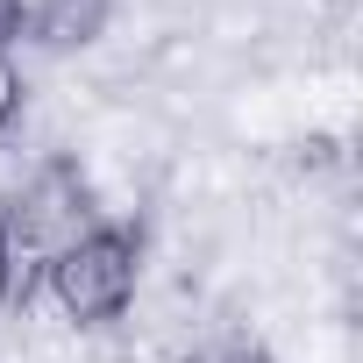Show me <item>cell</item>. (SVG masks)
Returning <instances> with one entry per match:
<instances>
[{
  "label": "cell",
  "instance_id": "cell-1",
  "mask_svg": "<svg viewBox=\"0 0 363 363\" xmlns=\"http://www.w3.org/2000/svg\"><path fill=\"white\" fill-rule=\"evenodd\" d=\"M135 285H143V242L135 228H93L79 235L72 250H57L43 264V299L72 320V328H114L128 306H135Z\"/></svg>",
  "mask_w": 363,
  "mask_h": 363
},
{
  "label": "cell",
  "instance_id": "cell-2",
  "mask_svg": "<svg viewBox=\"0 0 363 363\" xmlns=\"http://www.w3.org/2000/svg\"><path fill=\"white\" fill-rule=\"evenodd\" d=\"M22 93H29V79H22L15 50H0V135H8V128L22 121Z\"/></svg>",
  "mask_w": 363,
  "mask_h": 363
},
{
  "label": "cell",
  "instance_id": "cell-3",
  "mask_svg": "<svg viewBox=\"0 0 363 363\" xmlns=\"http://www.w3.org/2000/svg\"><path fill=\"white\" fill-rule=\"evenodd\" d=\"M178 363H207V356H178Z\"/></svg>",
  "mask_w": 363,
  "mask_h": 363
}]
</instances>
